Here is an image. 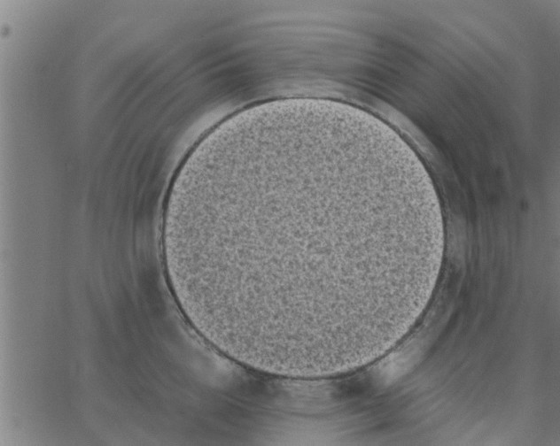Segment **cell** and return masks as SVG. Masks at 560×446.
<instances>
[{"mask_svg":"<svg viewBox=\"0 0 560 446\" xmlns=\"http://www.w3.org/2000/svg\"><path fill=\"white\" fill-rule=\"evenodd\" d=\"M393 228L380 181L353 156L253 153L191 189L180 235L189 303L222 351L315 365L364 334Z\"/></svg>","mask_w":560,"mask_h":446,"instance_id":"6da1fadb","label":"cell"}]
</instances>
